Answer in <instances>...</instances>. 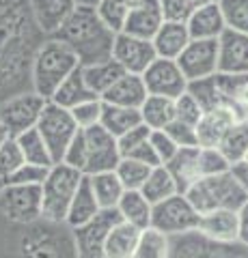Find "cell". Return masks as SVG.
<instances>
[{
    "instance_id": "1",
    "label": "cell",
    "mask_w": 248,
    "mask_h": 258,
    "mask_svg": "<svg viewBox=\"0 0 248 258\" xmlns=\"http://www.w3.org/2000/svg\"><path fill=\"white\" fill-rule=\"evenodd\" d=\"M52 37L67 43L78 56L80 64L84 67V64L113 58V45L117 32L100 18L97 9L76 7V11L69 15L67 22Z\"/></svg>"
},
{
    "instance_id": "2",
    "label": "cell",
    "mask_w": 248,
    "mask_h": 258,
    "mask_svg": "<svg viewBox=\"0 0 248 258\" xmlns=\"http://www.w3.org/2000/svg\"><path fill=\"white\" fill-rule=\"evenodd\" d=\"M78 67H82L74 50L59 41L57 37L43 39V43L37 47L33 58V86L35 93L45 97L47 101L59 91V86L74 74Z\"/></svg>"
},
{
    "instance_id": "3",
    "label": "cell",
    "mask_w": 248,
    "mask_h": 258,
    "mask_svg": "<svg viewBox=\"0 0 248 258\" xmlns=\"http://www.w3.org/2000/svg\"><path fill=\"white\" fill-rule=\"evenodd\" d=\"M186 196L190 198V203L194 205L199 213H210L216 211V209L239 211V207L248 200L246 191L239 185L233 170L214 176H203L188 189Z\"/></svg>"
},
{
    "instance_id": "4",
    "label": "cell",
    "mask_w": 248,
    "mask_h": 258,
    "mask_svg": "<svg viewBox=\"0 0 248 258\" xmlns=\"http://www.w3.org/2000/svg\"><path fill=\"white\" fill-rule=\"evenodd\" d=\"M84 174L71 168L67 164H54L41 185V196H43V220L52 224L65 222L69 205L74 200L76 191L82 183Z\"/></svg>"
},
{
    "instance_id": "5",
    "label": "cell",
    "mask_w": 248,
    "mask_h": 258,
    "mask_svg": "<svg viewBox=\"0 0 248 258\" xmlns=\"http://www.w3.org/2000/svg\"><path fill=\"white\" fill-rule=\"evenodd\" d=\"M37 129H39V134L43 136L47 149H50L54 164H61L63 161L69 144L74 142V138L80 132V127L76 125L71 112L67 108L57 106L54 101L45 103L41 118H39V123H37Z\"/></svg>"
},
{
    "instance_id": "6",
    "label": "cell",
    "mask_w": 248,
    "mask_h": 258,
    "mask_svg": "<svg viewBox=\"0 0 248 258\" xmlns=\"http://www.w3.org/2000/svg\"><path fill=\"white\" fill-rule=\"evenodd\" d=\"M201 213L194 209L186 194H175V196L154 205V217H151V228L169 237L188 235L199 228Z\"/></svg>"
},
{
    "instance_id": "7",
    "label": "cell",
    "mask_w": 248,
    "mask_h": 258,
    "mask_svg": "<svg viewBox=\"0 0 248 258\" xmlns=\"http://www.w3.org/2000/svg\"><path fill=\"white\" fill-rule=\"evenodd\" d=\"M80 132H82V142H84V168H82L84 176L115 170L123 157L121 149H119V140L115 136L102 125L80 129Z\"/></svg>"
},
{
    "instance_id": "8",
    "label": "cell",
    "mask_w": 248,
    "mask_h": 258,
    "mask_svg": "<svg viewBox=\"0 0 248 258\" xmlns=\"http://www.w3.org/2000/svg\"><path fill=\"white\" fill-rule=\"evenodd\" d=\"M0 213L13 224H33L43 217L41 185H3Z\"/></svg>"
},
{
    "instance_id": "9",
    "label": "cell",
    "mask_w": 248,
    "mask_h": 258,
    "mask_svg": "<svg viewBox=\"0 0 248 258\" xmlns=\"http://www.w3.org/2000/svg\"><path fill=\"white\" fill-rule=\"evenodd\" d=\"M171 258H248V245L239 241L220 243L194 230L188 235L171 237Z\"/></svg>"
},
{
    "instance_id": "10",
    "label": "cell",
    "mask_w": 248,
    "mask_h": 258,
    "mask_svg": "<svg viewBox=\"0 0 248 258\" xmlns=\"http://www.w3.org/2000/svg\"><path fill=\"white\" fill-rule=\"evenodd\" d=\"M45 103H47L45 97H41L35 91L13 95L0 106V123L7 127V132L13 138H18L20 134L37 127Z\"/></svg>"
},
{
    "instance_id": "11",
    "label": "cell",
    "mask_w": 248,
    "mask_h": 258,
    "mask_svg": "<svg viewBox=\"0 0 248 258\" xmlns=\"http://www.w3.org/2000/svg\"><path fill=\"white\" fill-rule=\"evenodd\" d=\"M119 220H121V215L117 209H104L91 222L71 230L74 232L76 258H104L106 239Z\"/></svg>"
},
{
    "instance_id": "12",
    "label": "cell",
    "mask_w": 248,
    "mask_h": 258,
    "mask_svg": "<svg viewBox=\"0 0 248 258\" xmlns=\"http://www.w3.org/2000/svg\"><path fill=\"white\" fill-rule=\"evenodd\" d=\"M142 82L149 95L169 97V99H177L188 91V78L183 76L177 60L162 58V56H158L147 67V71L142 74Z\"/></svg>"
},
{
    "instance_id": "13",
    "label": "cell",
    "mask_w": 248,
    "mask_h": 258,
    "mask_svg": "<svg viewBox=\"0 0 248 258\" xmlns=\"http://www.w3.org/2000/svg\"><path fill=\"white\" fill-rule=\"evenodd\" d=\"M113 58L125 69V74L142 76L147 67L158 58V52L151 39L134 37L127 32H117L113 45Z\"/></svg>"
},
{
    "instance_id": "14",
    "label": "cell",
    "mask_w": 248,
    "mask_h": 258,
    "mask_svg": "<svg viewBox=\"0 0 248 258\" xmlns=\"http://www.w3.org/2000/svg\"><path fill=\"white\" fill-rule=\"evenodd\" d=\"M177 64L188 78V82L216 76L218 74V39H192L186 50L179 54Z\"/></svg>"
},
{
    "instance_id": "15",
    "label": "cell",
    "mask_w": 248,
    "mask_h": 258,
    "mask_svg": "<svg viewBox=\"0 0 248 258\" xmlns=\"http://www.w3.org/2000/svg\"><path fill=\"white\" fill-rule=\"evenodd\" d=\"M242 118H246L244 114H239L235 108L222 106L214 108V110H207L205 114L201 116L196 125V136H199V147L203 149H218L222 138L229 134V129L233 127L235 123H239Z\"/></svg>"
},
{
    "instance_id": "16",
    "label": "cell",
    "mask_w": 248,
    "mask_h": 258,
    "mask_svg": "<svg viewBox=\"0 0 248 258\" xmlns=\"http://www.w3.org/2000/svg\"><path fill=\"white\" fill-rule=\"evenodd\" d=\"M218 74H248V35L227 28L218 37Z\"/></svg>"
},
{
    "instance_id": "17",
    "label": "cell",
    "mask_w": 248,
    "mask_h": 258,
    "mask_svg": "<svg viewBox=\"0 0 248 258\" xmlns=\"http://www.w3.org/2000/svg\"><path fill=\"white\" fill-rule=\"evenodd\" d=\"M76 0H28V9L33 15L35 26L45 37L57 35L59 28L76 11Z\"/></svg>"
},
{
    "instance_id": "18",
    "label": "cell",
    "mask_w": 248,
    "mask_h": 258,
    "mask_svg": "<svg viewBox=\"0 0 248 258\" xmlns=\"http://www.w3.org/2000/svg\"><path fill=\"white\" fill-rule=\"evenodd\" d=\"M162 24L164 13L160 9L158 0H136L123 22V28L119 32H127V35L142 39H154Z\"/></svg>"
},
{
    "instance_id": "19",
    "label": "cell",
    "mask_w": 248,
    "mask_h": 258,
    "mask_svg": "<svg viewBox=\"0 0 248 258\" xmlns=\"http://www.w3.org/2000/svg\"><path fill=\"white\" fill-rule=\"evenodd\" d=\"M199 232L212 241H220V243H233L239 241V220L237 211L231 209H216L210 213H201L199 220Z\"/></svg>"
},
{
    "instance_id": "20",
    "label": "cell",
    "mask_w": 248,
    "mask_h": 258,
    "mask_svg": "<svg viewBox=\"0 0 248 258\" xmlns=\"http://www.w3.org/2000/svg\"><path fill=\"white\" fill-rule=\"evenodd\" d=\"M147 86L142 82V76L136 74H123L117 82L102 95L104 103L110 106H121V108H134L140 110V106L147 99Z\"/></svg>"
},
{
    "instance_id": "21",
    "label": "cell",
    "mask_w": 248,
    "mask_h": 258,
    "mask_svg": "<svg viewBox=\"0 0 248 258\" xmlns=\"http://www.w3.org/2000/svg\"><path fill=\"white\" fill-rule=\"evenodd\" d=\"M186 24H188L192 39H218L222 32L227 30L225 15H222L218 0L210 3V5L196 7Z\"/></svg>"
},
{
    "instance_id": "22",
    "label": "cell",
    "mask_w": 248,
    "mask_h": 258,
    "mask_svg": "<svg viewBox=\"0 0 248 258\" xmlns=\"http://www.w3.org/2000/svg\"><path fill=\"white\" fill-rule=\"evenodd\" d=\"M151 41H154L158 56L177 60L179 54L186 50V45L192 41V37H190L186 22H164Z\"/></svg>"
},
{
    "instance_id": "23",
    "label": "cell",
    "mask_w": 248,
    "mask_h": 258,
    "mask_svg": "<svg viewBox=\"0 0 248 258\" xmlns=\"http://www.w3.org/2000/svg\"><path fill=\"white\" fill-rule=\"evenodd\" d=\"M199 153L201 147H188L179 149L166 168L171 170L175 183H177L179 194H188V189L201 179V164H199Z\"/></svg>"
},
{
    "instance_id": "24",
    "label": "cell",
    "mask_w": 248,
    "mask_h": 258,
    "mask_svg": "<svg viewBox=\"0 0 248 258\" xmlns=\"http://www.w3.org/2000/svg\"><path fill=\"white\" fill-rule=\"evenodd\" d=\"M117 211L121 215V220L136 226L138 230H145L151 226V217H154V205L145 198V194L140 189H125L117 205Z\"/></svg>"
},
{
    "instance_id": "25",
    "label": "cell",
    "mask_w": 248,
    "mask_h": 258,
    "mask_svg": "<svg viewBox=\"0 0 248 258\" xmlns=\"http://www.w3.org/2000/svg\"><path fill=\"white\" fill-rule=\"evenodd\" d=\"M100 211H104V209L100 207L97 198H95L89 179L84 176L82 183H80V187H78V191H76L74 200H71V205H69L65 224L74 230V228H78V226H84L86 222H91Z\"/></svg>"
},
{
    "instance_id": "26",
    "label": "cell",
    "mask_w": 248,
    "mask_h": 258,
    "mask_svg": "<svg viewBox=\"0 0 248 258\" xmlns=\"http://www.w3.org/2000/svg\"><path fill=\"white\" fill-rule=\"evenodd\" d=\"M140 232L142 230H138L136 226L119 220L106 239L104 258H132L136 252V245H138Z\"/></svg>"
},
{
    "instance_id": "27",
    "label": "cell",
    "mask_w": 248,
    "mask_h": 258,
    "mask_svg": "<svg viewBox=\"0 0 248 258\" xmlns=\"http://www.w3.org/2000/svg\"><path fill=\"white\" fill-rule=\"evenodd\" d=\"M123 74H125V69L115 58H106L102 62L84 64L82 67V76H84L86 86H89L91 91L100 97V99H102V95L106 93Z\"/></svg>"
},
{
    "instance_id": "28",
    "label": "cell",
    "mask_w": 248,
    "mask_h": 258,
    "mask_svg": "<svg viewBox=\"0 0 248 258\" xmlns=\"http://www.w3.org/2000/svg\"><path fill=\"white\" fill-rule=\"evenodd\" d=\"M95 97H97V95H95L91 88L86 86V82H84L82 67H78L74 74H71V76L65 80V82L59 86V91L52 95L50 101H54V103H57V106H61V108L71 110V108H76L78 103L95 99Z\"/></svg>"
},
{
    "instance_id": "29",
    "label": "cell",
    "mask_w": 248,
    "mask_h": 258,
    "mask_svg": "<svg viewBox=\"0 0 248 258\" xmlns=\"http://www.w3.org/2000/svg\"><path fill=\"white\" fill-rule=\"evenodd\" d=\"M140 118L149 129H166L175 120V99L160 95H147L140 106Z\"/></svg>"
},
{
    "instance_id": "30",
    "label": "cell",
    "mask_w": 248,
    "mask_h": 258,
    "mask_svg": "<svg viewBox=\"0 0 248 258\" xmlns=\"http://www.w3.org/2000/svg\"><path fill=\"white\" fill-rule=\"evenodd\" d=\"M86 179H89L93 194H95V198H97L102 209H117L119 200H121V196L125 194V187H123V183L119 181L115 170L89 174Z\"/></svg>"
},
{
    "instance_id": "31",
    "label": "cell",
    "mask_w": 248,
    "mask_h": 258,
    "mask_svg": "<svg viewBox=\"0 0 248 258\" xmlns=\"http://www.w3.org/2000/svg\"><path fill=\"white\" fill-rule=\"evenodd\" d=\"M218 86L227 106L235 108L239 114L248 116V74H218Z\"/></svg>"
},
{
    "instance_id": "32",
    "label": "cell",
    "mask_w": 248,
    "mask_h": 258,
    "mask_svg": "<svg viewBox=\"0 0 248 258\" xmlns=\"http://www.w3.org/2000/svg\"><path fill=\"white\" fill-rule=\"evenodd\" d=\"M15 140H18V147H20L22 155H24V161H26V164H35V166H43V168H52L54 166V159L50 155V149H47L43 136L39 134L37 127L20 134Z\"/></svg>"
},
{
    "instance_id": "33",
    "label": "cell",
    "mask_w": 248,
    "mask_h": 258,
    "mask_svg": "<svg viewBox=\"0 0 248 258\" xmlns=\"http://www.w3.org/2000/svg\"><path fill=\"white\" fill-rule=\"evenodd\" d=\"M140 110L134 108H121V106H110V103H104V112H102V127L108 129L110 134L119 138L125 132H130L136 125H140Z\"/></svg>"
},
{
    "instance_id": "34",
    "label": "cell",
    "mask_w": 248,
    "mask_h": 258,
    "mask_svg": "<svg viewBox=\"0 0 248 258\" xmlns=\"http://www.w3.org/2000/svg\"><path fill=\"white\" fill-rule=\"evenodd\" d=\"M140 191L145 194V198L151 205H158V203H162V200L175 196V194H179L177 183H175L173 174L166 166H156L154 170H151V174L147 176V181Z\"/></svg>"
},
{
    "instance_id": "35",
    "label": "cell",
    "mask_w": 248,
    "mask_h": 258,
    "mask_svg": "<svg viewBox=\"0 0 248 258\" xmlns=\"http://www.w3.org/2000/svg\"><path fill=\"white\" fill-rule=\"evenodd\" d=\"M222 155L229 159L231 166H237L248 157V118H242L229 129V134L222 138L220 147Z\"/></svg>"
},
{
    "instance_id": "36",
    "label": "cell",
    "mask_w": 248,
    "mask_h": 258,
    "mask_svg": "<svg viewBox=\"0 0 248 258\" xmlns=\"http://www.w3.org/2000/svg\"><path fill=\"white\" fill-rule=\"evenodd\" d=\"M132 258H171V237L149 226L140 232Z\"/></svg>"
},
{
    "instance_id": "37",
    "label": "cell",
    "mask_w": 248,
    "mask_h": 258,
    "mask_svg": "<svg viewBox=\"0 0 248 258\" xmlns=\"http://www.w3.org/2000/svg\"><path fill=\"white\" fill-rule=\"evenodd\" d=\"M188 93L199 101V106L203 108V112L214 110V108H218V106L225 103L222 93H220V86H218V74L188 82Z\"/></svg>"
},
{
    "instance_id": "38",
    "label": "cell",
    "mask_w": 248,
    "mask_h": 258,
    "mask_svg": "<svg viewBox=\"0 0 248 258\" xmlns=\"http://www.w3.org/2000/svg\"><path fill=\"white\" fill-rule=\"evenodd\" d=\"M151 170L154 168L142 164V161H136L132 157H121V161H119V166L115 168V172L119 176V181L123 183L125 189H142V185H145L147 176L151 174Z\"/></svg>"
},
{
    "instance_id": "39",
    "label": "cell",
    "mask_w": 248,
    "mask_h": 258,
    "mask_svg": "<svg viewBox=\"0 0 248 258\" xmlns=\"http://www.w3.org/2000/svg\"><path fill=\"white\" fill-rule=\"evenodd\" d=\"M22 254L24 258H67L65 249H59L54 237H24L22 239Z\"/></svg>"
},
{
    "instance_id": "40",
    "label": "cell",
    "mask_w": 248,
    "mask_h": 258,
    "mask_svg": "<svg viewBox=\"0 0 248 258\" xmlns=\"http://www.w3.org/2000/svg\"><path fill=\"white\" fill-rule=\"evenodd\" d=\"M136 0H102L97 7L100 18L108 24L115 32H119L123 28V22L127 18V13L134 7Z\"/></svg>"
},
{
    "instance_id": "41",
    "label": "cell",
    "mask_w": 248,
    "mask_h": 258,
    "mask_svg": "<svg viewBox=\"0 0 248 258\" xmlns=\"http://www.w3.org/2000/svg\"><path fill=\"white\" fill-rule=\"evenodd\" d=\"M227 28L248 35V0H218Z\"/></svg>"
},
{
    "instance_id": "42",
    "label": "cell",
    "mask_w": 248,
    "mask_h": 258,
    "mask_svg": "<svg viewBox=\"0 0 248 258\" xmlns=\"http://www.w3.org/2000/svg\"><path fill=\"white\" fill-rule=\"evenodd\" d=\"M71 116H74L76 125L80 129H89V127H95L102 123V112H104V101L100 97L95 99H89V101H82L78 103L76 108H71Z\"/></svg>"
},
{
    "instance_id": "43",
    "label": "cell",
    "mask_w": 248,
    "mask_h": 258,
    "mask_svg": "<svg viewBox=\"0 0 248 258\" xmlns=\"http://www.w3.org/2000/svg\"><path fill=\"white\" fill-rule=\"evenodd\" d=\"M22 164H24V155L18 147V140L11 136V138L0 147V181L5 183Z\"/></svg>"
},
{
    "instance_id": "44",
    "label": "cell",
    "mask_w": 248,
    "mask_h": 258,
    "mask_svg": "<svg viewBox=\"0 0 248 258\" xmlns=\"http://www.w3.org/2000/svg\"><path fill=\"white\" fill-rule=\"evenodd\" d=\"M199 164H201V179L203 176L229 172L233 168L229 164V159L222 155L220 149H203V147H201V153H199Z\"/></svg>"
},
{
    "instance_id": "45",
    "label": "cell",
    "mask_w": 248,
    "mask_h": 258,
    "mask_svg": "<svg viewBox=\"0 0 248 258\" xmlns=\"http://www.w3.org/2000/svg\"><path fill=\"white\" fill-rule=\"evenodd\" d=\"M203 114H205L203 108L199 106V101L188 91L175 99V118H177V120H183V123L196 127Z\"/></svg>"
},
{
    "instance_id": "46",
    "label": "cell",
    "mask_w": 248,
    "mask_h": 258,
    "mask_svg": "<svg viewBox=\"0 0 248 258\" xmlns=\"http://www.w3.org/2000/svg\"><path fill=\"white\" fill-rule=\"evenodd\" d=\"M47 170H50V168L26 164V161H24V164L3 185H43L45 176H47Z\"/></svg>"
},
{
    "instance_id": "47",
    "label": "cell",
    "mask_w": 248,
    "mask_h": 258,
    "mask_svg": "<svg viewBox=\"0 0 248 258\" xmlns=\"http://www.w3.org/2000/svg\"><path fill=\"white\" fill-rule=\"evenodd\" d=\"M166 134L173 138V142L177 144L179 149H188V147H199V136H196V127L194 125H188L183 120L175 118L173 123L164 129Z\"/></svg>"
},
{
    "instance_id": "48",
    "label": "cell",
    "mask_w": 248,
    "mask_h": 258,
    "mask_svg": "<svg viewBox=\"0 0 248 258\" xmlns=\"http://www.w3.org/2000/svg\"><path fill=\"white\" fill-rule=\"evenodd\" d=\"M164 13V22H188L196 5L192 0H158Z\"/></svg>"
},
{
    "instance_id": "49",
    "label": "cell",
    "mask_w": 248,
    "mask_h": 258,
    "mask_svg": "<svg viewBox=\"0 0 248 258\" xmlns=\"http://www.w3.org/2000/svg\"><path fill=\"white\" fill-rule=\"evenodd\" d=\"M151 147H154L156 155H158V159H160V164L162 166L169 164V161L177 155V151H179V147L173 142V138L164 132V129H156V132H151Z\"/></svg>"
},
{
    "instance_id": "50",
    "label": "cell",
    "mask_w": 248,
    "mask_h": 258,
    "mask_svg": "<svg viewBox=\"0 0 248 258\" xmlns=\"http://www.w3.org/2000/svg\"><path fill=\"white\" fill-rule=\"evenodd\" d=\"M151 132L154 129H149L145 123H140V125H136L134 129H130V132H125L123 136H119V149H121V155H130V153L134 149H138L140 144H145L149 138H151Z\"/></svg>"
},
{
    "instance_id": "51",
    "label": "cell",
    "mask_w": 248,
    "mask_h": 258,
    "mask_svg": "<svg viewBox=\"0 0 248 258\" xmlns=\"http://www.w3.org/2000/svg\"><path fill=\"white\" fill-rule=\"evenodd\" d=\"M125 157H132V159H136V161H142V164H147V166H151V168L162 166V164H160V159H158V155H156L154 147H151V138H149L145 144H140L138 149H134L130 155H125Z\"/></svg>"
},
{
    "instance_id": "52",
    "label": "cell",
    "mask_w": 248,
    "mask_h": 258,
    "mask_svg": "<svg viewBox=\"0 0 248 258\" xmlns=\"http://www.w3.org/2000/svg\"><path fill=\"white\" fill-rule=\"evenodd\" d=\"M237 220H239V243L248 245V200L239 207Z\"/></svg>"
},
{
    "instance_id": "53",
    "label": "cell",
    "mask_w": 248,
    "mask_h": 258,
    "mask_svg": "<svg viewBox=\"0 0 248 258\" xmlns=\"http://www.w3.org/2000/svg\"><path fill=\"white\" fill-rule=\"evenodd\" d=\"M231 170H233V174L237 176L239 185H242V187H244L246 196H248V164H246V161H242V164H237V166L231 168Z\"/></svg>"
},
{
    "instance_id": "54",
    "label": "cell",
    "mask_w": 248,
    "mask_h": 258,
    "mask_svg": "<svg viewBox=\"0 0 248 258\" xmlns=\"http://www.w3.org/2000/svg\"><path fill=\"white\" fill-rule=\"evenodd\" d=\"M78 7H89V9H97L102 0H76Z\"/></svg>"
},
{
    "instance_id": "55",
    "label": "cell",
    "mask_w": 248,
    "mask_h": 258,
    "mask_svg": "<svg viewBox=\"0 0 248 258\" xmlns=\"http://www.w3.org/2000/svg\"><path fill=\"white\" fill-rule=\"evenodd\" d=\"M9 138H11V134L7 132V127H5L3 123H0V147H3V144H5L7 140H9Z\"/></svg>"
},
{
    "instance_id": "56",
    "label": "cell",
    "mask_w": 248,
    "mask_h": 258,
    "mask_svg": "<svg viewBox=\"0 0 248 258\" xmlns=\"http://www.w3.org/2000/svg\"><path fill=\"white\" fill-rule=\"evenodd\" d=\"M196 7H201V5H210V3H216V0H192Z\"/></svg>"
},
{
    "instance_id": "57",
    "label": "cell",
    "mask_w": 248,
    "mask_h": 258,
    "mask_svg": "<svg viewBox=\"0 0 248 258\" xmlns=\"http://www.w3.org/2000/svg\"><path fill=\"white\" fill-rule=\"evenodd\" d=\"M246 164H248V157H246Z\"/></svg>"
},
{
    "instance_id": "58",
    "label": "cell",
    "mask_w": 248,
    "mask_h": 258,
    "mask_svg": "<svg viewBox=\"0 0 248 258\" xmlns=\"http://www.w3.org/2000/svg\"><path fill=\"white\" fill-rule=\"evenodd\" d=\"M246 118H248V116H246Z\"/></svg>"
}]
</instances>
